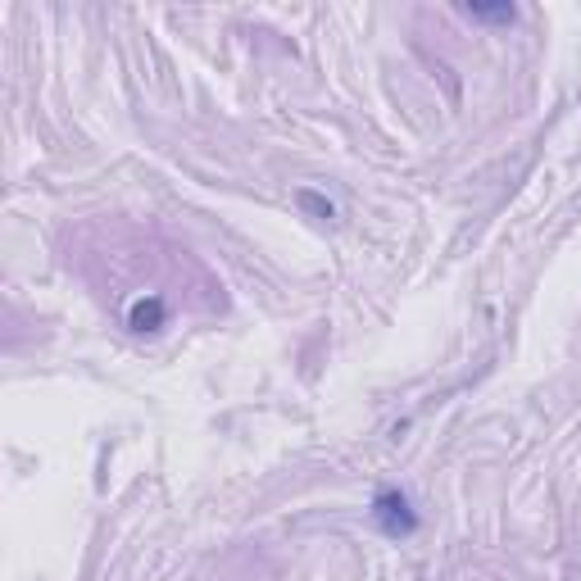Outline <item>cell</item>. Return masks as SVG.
Segmentation results:
<instances>
[{
	"instance_id": "2",
	"label": "cell",
	"mask_w": 581,
	"mask_h": 581,
	"mask_svg": "<svg viewBox=\"0 0 581 581\" xmlns=\"http://www.w3.org/2000/svg\"><path fill=\"white\" fill-rule=\"evenodd\" d=\"M164 318H168V305H164V296H141V300H132V309H128V327L132 332H159L164 327Z\"/></svg>"
},
{
	"instance_id": "4",
	"label": "cell",
	"mask_w": 581,
	"mask_h": 581,
	"mask_svg": "<svg viewBox=\"0 0 581 581\" xmlns=\"http://www.w3.org/2000/svg\"><path fill=\"white\" fill-rule=\"evenodd\" d=\"M296 200H300V209H309V214H318V218H323V223H332V218H336V205H332V200H327V196H318V191H296Z\"/></svg>"
},
{
	"instance_id": "3",
	"label": "cell",
	"mask_w": 581,
	"mask_h": 581,
	"mask_svg": "<svg viewBox=\"0 0 581 581\" xmlns=\"http://www.w3.org/2000/svg\"><path fill=\"white\" fill-rule=\"evenodd\" d=\"M468 19H477V23H513V5H468Z\"/></svg>"
},
{
	"instance_id": "1",
	"label": "cell",
	"mask_w": 581,
	"mask_h": 581,
	"mask_svg": "<svg viewBox=\"0 0 581 581\" xmlns=\"http://www.w3.org/2000/svg\"><path fill=\"white\" fill-rule=\"evenodd\" d=\"M373 522L382 527L386 536H414L418 532V513H414V504H409V495L404 491H395V486H386V491H377V500H373Z\"/></svg>"
}]
</instances>
